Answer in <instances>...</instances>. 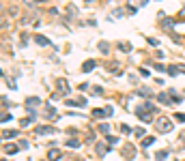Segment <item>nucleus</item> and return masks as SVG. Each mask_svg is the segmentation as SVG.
<instances>
[{"mask_svg": "<svg viewBox=\"0 0 185 161\" xmlns=\"http://www.w3.org/2000/svg\"><path fill=\"white\" fill-rule=\"evenodd\" d=\"M155 127H157V131H161V133H170V131H172V121L161 116V118L155 121Z\"/></svg>", "mask_w": 185, "mask_h": 161, "instance_id": "nucleus-1", "label": "nucleus"}, {"mask_svg": "<svg viewBox=\"0 0 185 161\" xmlns=\"http://www.w3.org/2000/svg\"><path fill=\"white\" fill-rule=\"evenodd\" d=\"M136 116H138L142 122H151L153 118H151V114H146V110H144V105H140V108H136Z\"/></svg>", "mask_w": 185, "mask_h": 161, "instance_id": "nucleus-2", "label": "nucleus"}, {"mask_svg": "<svg viewBox=\"0 0 185 161\" xmlns=\"http://www.w3.org/2000/svg\"><path fill=\"white\" fill-rule=\"evenodd\" d=\"M92 116H95V118H105V116H112V108L108 105L105 110H92Z\"/></svg>", "mask_w": 185, "mask_h": 161, "instance_id": "nucleus-3", "label": "nucleus"}, {"mask_svg": "<svg viewBox=\"0 0 185 161\" xmlns=\"http://www.w3.org/2000/svg\"><path fill=\"white\" fill-rule=\"evenodd\" d=\"M54 131H56L54 127H47V125H41V127H37V131H35V133H37V135H52Z\"/></svg>", "mask_w": 185, "mask_h": 161, "instance_id": "nucleus-4", "label": "nucleus"}, {"mask_svg": "<svg viewBox=\"0 0 185 161\" xmlns=\"http://www.w3.org/2000/svg\"><path fill=\"white\" fill-rule=\"evenodd\" d=\"M56 86H58V90H60L62 95H69V90H71L69 84H67V80H58V82H56Z\"/></svg>", "mask_w": 185, "mask_h": 161, "instance_id": "nucleus-5", "label": "nucleus"}, {"mask_svg": "<svg viewBox=\"0 0 185 161\" xmlns=\"http://www.w3.org/2000/svg\"><path fill=\"white\" fill-rule=\"evenodd\" d=\"M67 105H78V108H84L86 105V99L80 97V99H67Z\"/></svg>", "mask_w": 185, "mask_h": 161, "instance_id": "nucleus-6", "label": "nucleus"}, {"mask_svg": "<svg viewBox=\"0 0 185 161\" xmlns=\"http://www.w3.org/2000/svg\"><path fill=\"white\" fill-rule=\"evenodd\" d=\"M43 116H45L47 121H56V110H54L52 105H45V114H43Z\"/></svg>", "mask_w": 185, "mask_h": 161, "instance_id": "nucleus-7", "label": "nucleus"}, {"mask_svg": "<svg viewBox=\"0 0 185 161\" xmlns=\"http://www.w3.org/2000/svg\"><path fill=\"white\" fill-rule=\"evenodd\" d=\"M47 159H49V161H58V159H60V150L49 148V150H47Z\"/></svg>", "mask_w": 185, "mask_h": 161, "instance_id": "nucleus-8", "label": "nucleus"}, {"mask_svg": "<svg viewBox=\"0 0 185 161\" xmlns=\"http://www.w3.org/2000/svg\"><path fill=\"white\" fill-rule=\"evenodd\" d=\"M95 65H97L95 60H86V62L82 65V71H84V73H91L92 69H95Z\"/></svg>", "mask_w": 185, "mask_h": 161, "instance_id": "nucleus-9", "label": "nucleus"}, {"mask_svg": "<svg viewBox=\"0 0 185 161\" xmlns=\"http://www.w3.org/2000/svg\"><path fill=\"white\" fill-rule=\"evenodd\" d=\"M26 105H28V108L41 105V99H39V97H28V99H26Z\"/></svg>", "mask_w": 185, "mask_h": 161, "instance_id": "nucleus-10", "label": "nucleus"}, {"mask_svg": "<svg viewBox=\"0 0 185 161\" xmlns=\"http://www.w3.org/2000/svg\"><path fill=\"white\" fill-rule=\"evenodd\" d=\"M95 153H97L99 157H103V155L108 153V146H105V144H97V146H95Z\"/></svg>", "mask_w": 185, "mask_h": 161, "instance_id": "nucleus-11", "label": "nucleus"}, {"mask_svg": "<svg viewBox=\"0 0 185 161\" xmlns=\"http://www.w3.org/2000/svg\"><path fill=\"white\" fill-rule=\"evenodd\" d=\"M35 41H37V45H43V47H45V45H49V39H47V37H43V35H37V37H35Z\"/></svg>", "mask_w": 185, "mask_h": 161, "instance_id": "nucleus-12", "label": "nucleus"}, {"mask_svg": "<svg viewBox=\"0 0 185 161\" xmlns=\"http://www.w3.org/2000/svg\"><path fill=\"white\" fill-rule=\"evenodd\" d=\"M172 26H174V22H172L170 17H164V30H168V32H172Z\"/></svg>", "mask_w": 185, "mask_h": 161, "instance_id": "nucleus-13", "label": "nucleus"}, {"mask_svg": "<svg viewBox=\"0 0 185 161\" xmlns=\"http://www.w3.org/2000/svg\"><path fill=\"white\" fill-rule=\"evenodd\" d=\"M157 101H159V103H164V105H170V103H172V99H168V95H164V92H161V95H157Z\"/></svg>", "mask_w": 185, "mask_h": 161, "instance_id": "nucleus-14", "label": "nucleus"}, {"mask_svg": "<svg viewBox=\"0 0 185 161\" xmlns=\"http://www.w3.org/2000/svg\"><path fill=\"white\" fill-rule=\"evenodd\" d=\"M4 150H6L9 155H15V153L19 150V146H15V144H6V146H4Z\"/></svg>", "mask_w": 185, "mask_h": 161, "instance_id": "nucleus-15", "label": "nucleus"}, {"mask_svg": "<svg viewBox=\"0 0 185 161\" xmlns=\"http://www.w3.org/2000/svg\"><path fill=\"white\" fill-rule=\"evenodd\" d=\"M123 155H125V157H129V159H131V157H134V155H136V150H134V146H131V144H129V146H125V150H123Z\"/></svg>", "mask_w": 185, "mask_h": 161, "instance_id": "nucleus-16", "label": "nucleus"}, {"mask_svg": "<svg viewBox=\"0 0 185 161\" xmlns=\"http://www.w3.org/2000/svg\"><path fill=\"white\" fill-rule=\"evenodd\" d=\"M99 52H101V54H108V52H110V45H108L105 41H101V43H99Z\"/></svg>", "mask_w": 185, "mask_h": 161, "instance_id": "nucleus-17", "label": "nucleus"}, {"mask_svg": "<svg viewBox=\"0 0 185 161\" xmlns=\"http://www.w3.org/2000/svg\"><path fill=\"white\" fill-rule=\"evenodd\" d=\"M155 142V138H142V148H146V146H151Z\"/></svg>", "mask_w": 185, "mask_h": 161, "instance_id": "nucleus-18", "label": "nucleus"}, {"mask_svg": "<svg viewBox=\"0 0 185 161\" xmlns=\"http://www.w3.org/2000/svg\"><path fill=\"white\" fill-rule=\"evenodd\" d=\"M118 49L121 52H131V45L129 43H118Z\"/></svg>", "mask_w": 185, "mask_h": 161, "instance_id": "nucleus-19", "label": "nucleus"}, {"mask_svg": "<svg viewBox=\"0 0 185 161\" xmlns=\"http://www.w3.org/2000/svg\"><path fill=\"white\" fill-rule=\"evenodd\" d=\"M17 135V131H2V138L4 140H9V138H15Z\"/></svg>", "mask_w": 185, "mask_h": 161, "instance_id": "nucleus-20", "label": "nucleus"}, {"mask_svg": "<svg viewBox=\"0 0 185 161\" xmlns=\"http://www.w3.org/2000/svg\"><path fill=\"white\" fill-rule=\"evenodd\" d=\"M166 157H168V150H159V153L155 155V159H159V161H164Z\"/></svg>", "mask_w": 185, "mask_h": 161, "instance_id": "nucleus-21", "label": "nucleus"}, {"mask_svg": "<svg viewBox=\"0 0 185 161\" xmlns=\"http://www.w3.org/2000/svg\"><path fill=\"white\" fill-rule=\"evenodd\" d=\"M170 99H172V103H179V101H181V97H179L174 90H170Z\"/></svg>", "mask_w": 185, "mask_h": 161, "instance_id": "nucleus-22", "label": "nucleus"}, {"mask_svg": "<svg viewBox=\"0 0 185 161\" xmlns=\"http://www.w3.org/2000/svg\"><path fill=\"white\" fill-rule=\"evenodd\" d=\"M131 131H134L131 127H127V125H121V133H125V135H129Z\"/></svg>", "mask_w": 185, "mask_h": 161, "instance_id": "nucleus-23", "label": "nucleus"}, {"mask_svg": "<svg viewBox=\"0 0 185 161\" xmlns=\"http://www.w3.org/2000/svg\"><path fill=\"white\" fill-rule=\"evenodd\" d=\"M140 75H142V78H148V75H151V71H148L146 67H142V69H140Z\"/></svg>", "mask_w": 185, "mask_h": 161, "instance_id": "nucleus-24", "label": "nucleus"}, {"mask_svg": "<svg viewBox=\"0 0 185 161\" xmlns=\"http://www.w3.org/2000/svg\"><path fill=\"white\" fill-rule=\"evenodd\" d=\"M166 71H168V73H170V75H177V73H179V67H168V69H166Z\"/></svg>", "mask_w": 185, "mask_h": 161, "instance_id": "nucleus-25", "label": "nucleus"}, {"mask_svg": "<svg viewBox=\"0 0 185 161\" xmlns=\"http://www.w3.org/2000/svg\"><path fill=\"white\" fill-rule=\"evenodd\" d=\"M99 131H101V133H108V131H110V127H108L105 122H101V125H99Z\"/></svg>", "mask_w": 185, "mask_h": 161, "instance_id": "nucleus-26", "label": "nucleus"}, {"mask_svg": "<svg viewBox=\"0 0 185 161\" xmlns=\"http://www.w3.org/2000/svg\"><path fill=\"white\" fill-rule=\"evenodd\" d=\"M138 92L142 95V97H151V90H148V88H140Z\"/></svg>", "mask_w": 185, "mask_h": 161, "instance_id": "nucleus-27", "label": "nucleus"}, {"mask_svg": "<svg viewBox=\"0 0 185 161\" xmlns=\"http://www.w3.org/2000/svg\"><path fill=\"white\" fill-rule=\"evenodd\" d=\"M144 110H146V112H155V105H153V103H144Z\"/></svg>", "mask_w": 185, "mask_h": 161, "instance_id": "nucleus-28", "label": "nucleus"}, {"mask_svg": "<svg viewBox=\"0 0 185 161\" xmlns=\"http://www.w3.org/2000/svg\"><path fill=\"white\" fill-rule=\"evenodd\" d=\"M108 144H112V146H114V144H118V140H116L114 135H108Z\"/></svg>", "mask_w": 185, "mask_h": 161, "instance_id": "nucleus-29", "label": "nucleus"}, {"mask_svg": "<svg viewBox=\"0 0 185 161\" xmlns=\"http://www.w3.org/2000/svg\"><path fill=\"white\" fill-rule=\"evenodd\" d=\"M174 121L177 122H185V114H174Z\"/></svg>", "mask_w": 185, "mask_h": 161, "instance_id": "nucleus-30", "label": "nucleus"}, {"mask_svg": "<svg viewBox=\"0 0 185 161\" xmlns=\"http://www.w3.org/2000/svg\"><path fill=\"white\" fill-rule=\"evenodd\" d=\"M11 118H13V116H11V114H9V112H2V122L11 121Z\"/></svg>", "mask_w": 185, "mask_h": 161, "instance_id": "nucleus-31", "label": "nucleus"}, {"mask_svg": "<svg viewBox=\"0 0 185 161\" xmlns=\"http://www.w3.org/2000/svg\"><path fill=\"white\" fill-rule=\"evenodd\" d=\"M4 80H6V78H4ZM6 84H9V88H11V90H15V88H17V84H15L13 80H6Z\"/></svg>", "mask_w": 185, "mask_h": 161, "instance_id": "nucleus-32", "label": "nucleus"}, {"mask_svg": "<svg viewBox=\"0 0 185 161\" xmlns=\"http://www.w3.org/2000/svg\"><path fill=\"white\" fill-rule=\"evenodd\" d=\"M26 114H28V118H37V112H35V110H32V108H30V110H28V112H26Z\"/></svg>", "mask_w": 185, "mask_h": 161, "instance_id": "nucleus-33", "label": "nucleus"}, {"mask_svg": "<svg viewBox=\"0 0 185 161\" xmlns=\"http://www.w3.org/2000/svg\"><path fill=\"white\" fill-rule=\"evenodd\" d=\"M134 133H136L138 138H144V129H134Z\"/></svg>", "mask_w": 185, "mask_h": 161, "instance_id": "nucleus-34", "label": "nucleus"}, {"mask_svg": "<svg viewBox=\"0 0 185 161\" xmlns=\"http://www.w3.org/2000/svg\"><path fill=\"white\" fill-rule=\"evenodd\" d=\"M153 69H155V71H164V65H159V62H155V65H153Z\"/></svg>", "mask_w": 185, "mask_h": 161, "instance_id": "nucleus-35", "label": "nucleus"}, {"mask_svg": "<svg viewBox=\"0 0 185 161\" xmlns=\"http://www.w3.org/2000/svg\"><path fill=\"white\" fill-rule=\"evenodd\" d=\"M67 146H80V142H78V140H69Z\"/></svg>", "mask_w": 185, "mask_h": 161, "instance_id": "nucleus-36", "label": "nucleus"}, {"mask_svg": "<svg viewBox=\"0 0 185 161\" xmlns=\"http://www.w3.org/2000/svg\"><path fill=\"white\" fill-rule=\"evenodd\" d=\"M92 92H95V95H103V90H101L99 86H95V88H92Z\"/></svg>", "mask_w": 185, "mask_h": 161, "instance_id": "nucleus-37", "label": "nucleus"}, {"mask_svg": "<svg viewBox=\"0 0 185 161\" xmlns=\"http://www.w3.org/2000/svg\"><path fill=\"white\" fill-rule=\"evenodd\" d=\"M179 144H181V146H185V133L181 135V138H179Z\"/></svg>", "mask_w": 185, "mask_h": 161, "instance_id": "nucleus-38", "label": "nucleus"}, {"mask_svg": "<svg viewBox=\"0 0 185 161\" xmlns=\"http://www.w3.org/2000/svg\"><path fill=\"white\" fill-rule=\"evenodd\" d=\"M179 19H181V22H185V9L181 11V13H179Z\"/></svg>", "mask_w": 185, "mask_h": 161, "instance_id": "nucleus-39", "label": "nucleus"}, {"mask_svg": "<svg viewBox=\"0 0 185 161\" xmlns=\"http://www.w3.org/2000/svg\"><path fill=\"white\" fill-rule=\"evenodd\" d=\"M179 71H181V73L185 75V65H179Z\"/></svg>", "mask_w": 185, "mask_h": 161, "instance_id": "nucleus-40", "label": "nucleus"}, {"mask_svg": "<svg viewBox=\"0 0 185 161\" xmlns=\"http://www.w3.org/2000/svg\"><path fill=\"white\" fill-rule=\"evenodd\" d=\"M32 2H45V0H32Z\"/></svg>", "mask_w": 185, "mask_h": 161, "instance_id": "nucleus-41", "label": "nucleus"}]
</instances>
